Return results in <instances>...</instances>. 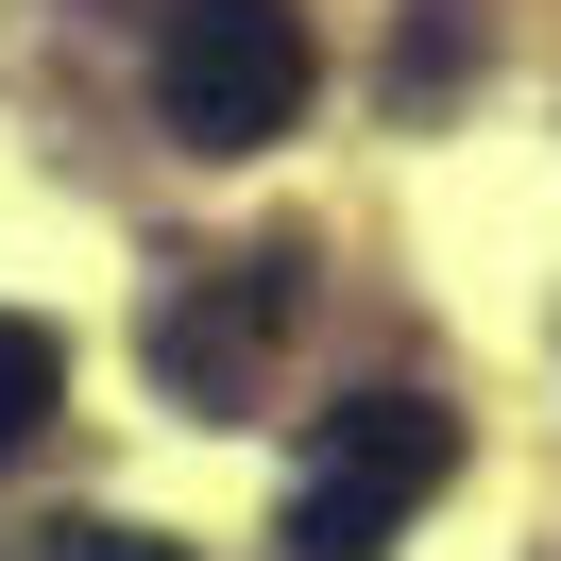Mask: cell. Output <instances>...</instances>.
Wrapping results in <instances>:
<instances>
[{
    "instance_id": "obj_1",
    "label": "cell",
    "mask_w": 561,
    "mask_h": 561,
    "mask_svg": "<svg viewBox=\"0 0 561 561\" xmlns=\"http://www.w3.org/2000/svg\"><path fill=\"white\" fill-rule=\"evenodd\" d=\"M307 85H323V35L289 18V0H171V18H153V119H171L187 153L289 137Z\"/></svg>"
},
{
    "instance_id": "obj_2",
    "label": "cell",
    "mask_w": 561,
    "mask_h": 561,
    "mask_svg": "<svg viewBox=\"0 0 561 561\" xmlns=\"http://www.w3.org/2000/svg\"><path fill=\"white\" fill-rule=\"evenodd\" d=\"M443 477H459V425L425 409V391H357V409H323L307 477H289V561H391V527H409Z\"/></svg>"
},
{
    "instance_id": "obj_3",
    "label": "cell",
    "mask_w": 561,
    "mask_h": 561,
    "mask_svg": "<svg viewBox=\"0 0 561 561\" xmlns=\"http://www.w3.org/2000/svg\"><path fill=\"white\" fill-rule=\"evenodd\" d=\"M273 323H289V255H239L221 289H187V307H153V375L221 409V391H239L255 357H273Z\"/></svg>"
},
{
    "instance_id": "obj_4",
    "label": "cell",
    "mask_w": 561,
    "mask_h": 561,
    "mask_svg": "<svg viewBox=\"0 0 561 561\" xmlns=\"http://www.w3.org/2000/svg\"><path fill=\"white\" fill-rule=\"evenodd\" d=\"M51 409H69V341H51V323H18V307H0V459L35 443Z\"/></svg>"
},
{
    "instance_id": "obj_5",
    "label": "cell",
    "mask_w": 561,
    "mask_h": 561,
    "mask_svg": "<svg viewBox=\"0 0 561 561\" xmlns=\"http://www.w3.org/2000/svg\"><path fill=\"white\" fill-rule=\"evenodd\" d=\"M443 69H459V0H409V35H391V85H409V103H443Z\"/></svg>"
},
{
    "instance_id": "obj_6",
    "label": "cell",
    "mask_w": 561,
    "mask_h": 561,
    "mask_svg": "<svg viewBox=\"0 0 561 561\" xmlns=\"http://www.w3.org/2000/svg\"><path fill=\"white\" fill-rule=\"evenodd\" d=\"M51 561H187V545H153V527H51Z\"/></svg>"
}]
</instances>
